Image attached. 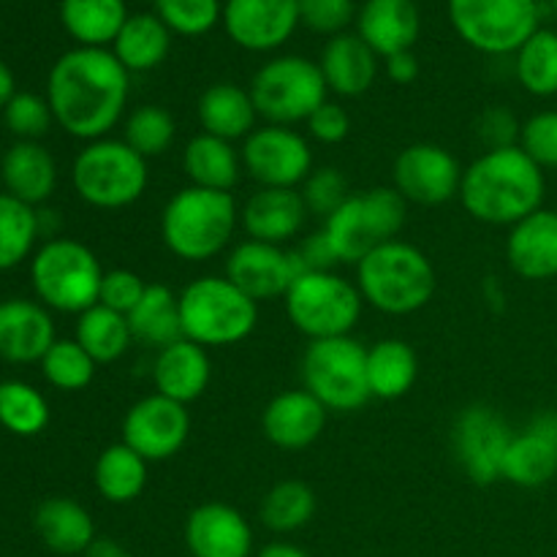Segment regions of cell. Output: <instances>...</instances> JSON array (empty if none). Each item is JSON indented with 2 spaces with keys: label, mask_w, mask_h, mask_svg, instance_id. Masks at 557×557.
<instances>
[{
  "label": "cell",
  "mask_w": 557,
  "mask_h": 557,
  "mask_svg": "<svg viewBox=\"0 0 557 557\" xmlns=\"http://www.w3.org/2000/svg\"><path fill=\"white\" fill-rule=\"evenodd\" d=\"M223 30L248 52H272L294 36L299 22V0H226Z\"/></svg>",
  "instance_id": "ac0fdd59"
},
{
  "label": "cell",
  "mask_w": 557,
  "mask_h": 557,
  "mask_svg": "<svg viewBox=\"0 0 557 557\" xmlns=\"http://www.w3.org/2000/svg\"><path fill=\"white\" fill-rule=\"evenodd\" d=\"M5 128L16 136V141H38L54 123L52 107L47 98L36 92H16L3 109Z\"/></svg>",
  "instance_id": "f6af8a7d"
},
{
  "label": "cell",
  "mask_w": 557,
  "mask_h": 557,
  "mask_svg": "<svg viewBox=\"0 0 557 557\" xmlns=\"http://www.w3.org/2000/svg\"><path fill=\"white\" fill-rule=\"evenodd\" d=\"M147 286L145 277L136 275L131 270H109L103 275L101 283V297H98V305H107V308L117 310V313L128 315L136 305L145 297Z\"/></svg>",
  "instance_id": "681fc988"
},
{
  "label": "cell",
  "mask_w": 557,
  "mask_h": 557,
  "mask_svg": "<svg viewBox=\"0 0 557 557\" xmlns=\"http://www.w3.org/2000/svg\"><path fill=\"white\" fill-rule=\"evenodd\" d=\"M210 354L188 337H180L172 346L161 348L152 362V384H156L158 395L183 403V406L199 400L210 386Z\"/></svg>",
  "instance_id": "d4e9b609"
},
{
  "label": "cell",
  "mask_w": 557,
  "mask_h": 557,
  "mask_svg": "<svg viewBox=\"0 0 557 557\" xmlns=\"http://www.w3.org/2000/svg\"><path fill=\"white\" fill-rule=\"evenodd\" d=\"M406 218L408 201L395 188H370L348 196L324 221V234L337 261L357 267L370 250L397 239Z\"/></svg>",
  "instance_id": "ba28073f"
},
{
  "label": "cell",
  "mask_w": 557,
  "mask_h": 557,
  "mask_svg": "<svg viewBox=\"0 0 557 557\" xmlns=\"http://www.w3.org/2000/svg\"><path fill=\"white\" fill-rule=\"evenodd\" d=\"M5 194L25 205H44L58 185V163L41 141H14L0 161Z\"/></svg>",
  "instance_id": "83f0119b"
},
{
  "label": "cell",
  "mask_w": 557,
  "mask_h": 557,
  "mask_svg": "<svg viewBox=\"0 0 557 557\" xmlns=\"http://www.w3.org/2000/svg\"><path fill=\"white\" fill-rule=\"evenodd\" d=\"M38 234H41V215L36 207L0 194V272L14 270L30 259Z\"/></svg>",
  "instance_id": "f35d334b"
},
{
  "label": "cell",
  "mask_w": 557,
  "mask_h": 557,
  "mask_svg": "<svg viewBox=\"0 0 557 557\" xmlns=\"http://www.w3.org/2000/svg\"><path fill=\"white\" fill-rule=\"evenodd\" d=\"M286 315L308 341L351 335L362 319V294L357 283L332 272H302L294 277L286 297Z\"/></svg>",
  "instance_id": "9c48e42d"
},
{
  "label": "cell",
  "mask_w": 557,
  "mask_h": 557,
  "mask_svg": "<svg viewBox=\"0 0 557 557\" xmlns=\"http://www.w3.org/2000/svg\"><path fill=\"white\" fill-rule=\"evenodd\" d=\"M297 256L299 261H302L305 272H332L335 264H341V261H337V253L332 250L330 239H326L324 228L310 234V237L297 248Z\"/></svg>",
  "instance_id": "f5cc1de1"
},
{
  "label": "cell",
  "mask_w": 557,
  "mask_h": 557,
  "mask_svg": "<svg viewBox=\"0 0 557 557\" xmlns=\"http://www.w3.org/2000/svg\"><path fill=\"white\" fill-rule=\"evenodd\" d=\"M54 341V321L41 302L22 297L0 302V359L11 364L41 362Z\"/></svg>",
  "instance_id": "7402d4cb"
},
{
  "label": "cell",
  "mask_w": 557,
  "mask_h": 557,
  "mask_svg": "<svg viewBox=\"0 0 557 557\" xmlns=\"http://www.w3.org/2000/svg\"><path fill=\"white\" fill-rule=\"evenodd\" d=\"M49 424L47 397L25 381H0V428L33 438Z\"/></svg>",
  "instance_id": "60d3db41"
},
{
  "label": "cell",
  "mask_w": 557,
  "mask_h": 557,
  "mask_svg": "<svg viewBox=\"0 0 557 557\" xmlns=\"http://www.w3.org/2000/svg\"><path fill=\"white\" fill-rule=\"evenodd\" d=\"M357 36L379 58L411 52L422 33V16L413 0H364L357 9Z\"/></svg>",
  "instance_id": "603a6c76"
},
{
  "label": "cell",
  "mask_w": 557,
  "mask_h": 557,
  "mask_svg": "<svg viewBox=\"0 0 557 557\" xmlns=\"http://www.w3.org/2000/svg\"><path fill=\"white\" fill-rule=\"evenodd\" d=\"M547 180L544 169L517 147L484 150L462 169L460 201L466 212L490 226H515L542 210Z\"/></svg>",
  "instance_id": "7a4b0ae2"
},
{
  "label": "cell",
  "mask_w": 557,
  "mask_h": 557,
  "mask_svg": "<svg viewBox=\"0 0 557 557\" xmlns=\"http://www.w3.org/2000/svg\"><path fill=\"white\" fill-rule=\"evenodd\" d=\"M479 139L487 150H504V147L520 145L522 123L515 117V112L506 107H490L487 112L479 117Z\"/></svg>",
  "instance_id": "f907efd6"
},
{
  "label": "cell",
  "mask_w": 557,
  "mask_h": 557,
  "mask_svg": "<svg viewBox=\"0 0 557 557\" xmlns=\"http://www.w3.org/2000/svg\"><path fill=\"white\" fill-rule=\"evenodd\" d=\"M386 74L395 85H411L413 79L419 76V60L417 54L411 52H397L392 58H386Z\"/></svg>",
  "instance_id": "db71d44e"
},
{
  "label": "cell",
  "mask_w": 557,
  "mask_h": 557,
  "mask_svg": "<svg viewBox=\"0 0 557 557\" xmlns=\"http://www.w3.org/2000/svg\"><path fill=\"white\" fill-rule=\"evenodd\" d=\"M433 261L411 243L392 239L357 264V288L370 308L386 315H411L433 299Z\"/></svg>",
  "instance_id": "3957f363"
},
{
  "label": "cell",
  "mask_w": 557,
  "mask_h": 557,
  "mask_svg": "<svg viewBox=\"0 0 557 557\" xmlns=\"http://www.w3.org/2000/svg\"><path fill=\"white\" fill-rule=\"evenodd\" d=\"M299 373L305 389L326 411H359L373 397L368 386V348L351 335L308 341Z\"/></svg>",
  "instance_id": "30bf717a"
},
{
  "label": "cell",
  "mask_w": 557,
  "mask_h": 557,
  "mask_svg": "<svg viewBox=\"0 0 557 557\" xmlns=\"http://www.w3.org/2000/svg\"><path fill=\"white\" fill-rule=\"evenodd\" d=\"M71 183L85 205L96 210H123L145 196L150 169L147 158H141L123 139L103 136L87 141L74 158Z\"/></svg>",
  "instance_id": "52a82bcc"
},
{
  "label": "cell",
  "mask_w": 557,
  "mask_h": 557,
  "mask_svg": "<svg viewBox=\"0 0 557 557\" xmlns=\"http://www.w3.org/2000/svg\"><path fill=\"white\" fill-rule=\"evenodd\" d=\"M103 267L87 245L69 237L47 239L30 259V283L38 302L58 313L82 315L98 305Z\"/></svg>",
  "instance_id": "8992f818"
},
{
  "label": "cell",
  "mask_w": 557,
  "mask_h": 557,
  "mask_svg": "<svg viewBox=\"0 0 557 557\" xmlns=\"http://www.w3.org/2000/svg\"><path fill=\"white\" fill-rule=\"evenodd\" d=\"M177 125L163 107H139L123 120V141L141 158H158L172 147Z\"/></svg>",
  "instance_id": "7bdbcfd3"
},
{
  "label": "cell",
  "mask_w": 557,
  "mask_h": 557,
  "mask_svg": "<svg viewBox=\"0 0 557 557\" xmlns=\"http://www.w3.org/2000/svg\"><path fill=\"white\" fill-rule=\"evenodd\" d=\"M128 16L125 0H60V22L79 47L107 49Z\"/></svg>",
  "instance_id": "1f68e13d"
},
{
  "label": "cell",
  "mask_w": 557,
  "mask_h": 557,
  "mask_svg": "<svg viewBox=\"0 0 557 557\" xmlns=\"http://www.w3.org/2000/svg\"><path fill=\"white\" fill-rule=\"evenodd\" d=\"M326 408L308 389H288L272 397L261 413L267 441L283 451L308 449L326 428Z\"/></svg>",
  "instance_id": "44dd1931"
},
{
  "label": "cell",
  "mask_w": 557,
  "mask_h": 557,
  "mask_svg": "<svg viewBox=\"0 0 557 557\" xmlns=\"http://www.w3.org/2000/svg\"><path fill=\"white\" fill-rule=\"evenodd\" d=\"M150 479V462L131 449L128 444H112L98 455L96 468H92V482H96L98 495L109 504H131L139 498Z\"/></svg>",
  "instance_id": "d6a6232c"
},
{
  "label": "cell",
  "mask_w": 557,
  "mask_h": 557,
  "mask_svg": "<svg viewBox=\"0 0 557 557\" xmlns=\"http://www.w3.org/2000/svg\"><path fill=\"white\" fill-rule=\"evenodd\" d=\"M174 33L156 14H131L112 44L114 58L128 74L152 71L172 52Z\"/></svg>",
  "instance_id": "836d02e7"
},
{
  "label": "cell",
  "mask_w": 557,
  "mask_h": 557,
  "mask_svg": "<svg viewBox=\"0 0 557 557\" xmlns=\"http://www.w3.org/2000/svg\"><path fill=\"white\" fill-rule=\"evenodd\" d=\"M520 147L542 169H557V109H544L522 123Z\"/></svg>",
  "instance_id": "c3c4849f"
},
{
  "label": "cell",
  "mask_w": 557,
  "mask_h": 557,
  "mask_svg": "<svg viewBox=\"0 0 557 557\" xmlns=\"http://www.w3.org/2000/svg\"><path fill=\"white\" fill-rule=\"evenodd\" d=\"M359 5L354 0H299V22L319 36H341L357 22Z\"/></svg>",
  "instance_id": "7dc6e473"
},
{
  "label": "cell",
  "mask_w": 557,
  "mask_h": 557,
  "mask_svg": "<svg viewBox=\"0 0 557 557\" xmlns=\"http://www.w3.org/2000/svg\"><path fill=\"white\" fill-rule=\"evenodd\" d=\"M511 438L515 433L506 419L490 406H468L466 411H460L451 430L457 460L466 476L476 484L498 482Z\"/></svg>",
  "instance_id": "9a60e30c"
},
{
  "label": "cell",
  "mask_w": 557,
  "mask_h": 557,
  "mask_svg": "<svg viewBox=\"0 0 557 557\" xmlns=\"http://www.w3.org/2000/svg\"><path fill=\"white\" fill-rule=\"evenodd\" d=\"M243 169L259 188H294L313 172V150L299 131L286 125H261L239 147Z\"/></svg>",
  "instance_id": "4fadbf2b"
},
{
  "label": "cell",
  "mask_w": 557,
  "mask_h": 557,
  "mask_svg": "<svg viewBox=\"0 0 557 557\" xmlns=\"http://www.w3.org/2000/svg\"><path fill=\"white\" fill-rule=\"evenodd\" d=\"M183 337L205 348L248 341L259 324V302L239 292L226 275H201L180 294Z\"/></svg>",
  "instance_id": "5b68a950"
},
{
  "label": "cell",
  "mask_w": 557,
  "mask_h": 557,
  "mask_svg": "<svg viewBox=\"0 0 557 557\" xmlns=\"http://www.w3.org/2000/svg\"><path fill=\"white\" fill-rule=\"evenodd\" d=\"M36 533L52 553L85 555L96 542V522L90 511L71 498H47L33 517Z\"/></svg>",
  "instance_id": "4dcf8cb0"
},
{
  "label": "cell",
  "mask_w": 557,
  "mask_h": 557,
  "mask_svg": "<svg viewBox=\"0 0 557 557\" xmlns=\"http://www.w3.org/2000/svg\"><path fill=\"white\" fill-rule=\"evenodd\" d=\"M392 180H395L392 188L408 205L438 207L460 196L462 166L446 147L419 141V145L406 147L395 158Z\"/></svg>",
  "instance_id": "5bb4252c"
},
{
  "label": "cell",
  "mask_w": 557,
  "mask_h": 557,
  "mask_svg": "<svg viewBox=\"0 0 557 557\" xmlns=\"http://www.w3.org/2000/svg\"><path fill=\"white\" fill-rule=\"evenodd\" d=\"M152 9L174 36L185 38L207 36L223 20L221 0H152Z\"/></svg>",
  "instance_id": "ee69618b"
},
{
  "label": "cell",
  "mask_w": 557,
  "mask_h": 557,
  "mask_svg": "<svg viewBox=\"0 0 557 557\" xmlns=\"http://www.w3.org/2000/svg\"><path fill=\"white\" fill-rule=\"evenodd\" d=\"M302 272L305 267L297 250L259 243V239H245V243L234 245L226 259V277L253 302L286 297L294 277Z\"/></svg>",
  "instance_id": "e0dca14e"
},
{
  "label": "cell",
  "mask_w": 557,
  "mask_h": 557,
  "mask_svg": "<svg viewBox=\"0 0 557 557\" xmlns=\"http://www.w3.org/2000/svg\"><path fill=\"white\" fill-rule=\"evenodd\" d=\"M417 351L400 337H384L368 348V386L379 400H397L417 384Z\"/></svg>",
  "instance_id": "d590c367"
},
{
  "label": "cell",
  "mask_w": 557,
  "mask_h": 557,
  "mask_svg": "<svg viewBox=\"0 0 557 557\" xmlns=\"http://www.w3.org/2000/svg\"><path fill=\"white\" fill-rule=\"evenodd\" d=\"M256 557H310V555L292 542H272L267 544V547H261Z\"/></svg>",
  "instance_id": "9f6ffc18"
},
{
  "label": "cell",
  "mask_w": 557,
  "mask_h": 557,
  "mask_svg": "<svg viewBox=\"0 0 557 557\" xmlns=\"http://www.w3.org/2000/svg\"><path fill=\"white\" fill-rule=\"evenodd\" d=\"M183 172L194 188L232 194V188L239 183V174L245 169L243 156L234 147V141L218 139V136L210 134H199L185 145Z\"/></svg>",
  "instance_id": "f546056e"
},
{
  "label": "cell",
  "mask_w": 557,
  "mask_h": 557,
  "mask_svg": "<svg viewBox=\"0 0 557 557\" xmlns=\"http://www.w3.org/2000/svg\"><path fill=\"white\" fill-rule=\"evenodd\" d=\"M457 36L484 54H517L539 30V0H449Z\"/></svg>",
  "instance_id": "7c38bea8"
},
{
  "label": "cell",
  "mask_w": 557,
  "mask_h": 557,
  "mask_svg": "<svg viewBox=\"0 0 557 557\" xmlns=\"http://www.w3.org/2000/svg\"><path fill=\"white\" fill-rule=\"evenodd\" d=\"M74 341L90 354L96 364H112L125 357L134 335H131L128 315L117 313L107 305H92L76 319Z\"/></svg>",
  "instance_id": "8d00e7d4"
},
{
  "label": "cell",
  "mask_w": 557,
  "mask_h": 557,
  "mask_svg": "<svg viewBox=\"0 0 557 557\" xmlns=\"http://www.w3.org/2000/svg\"><path fill=\"white\" fill-rule=\"evenodd\" d=\"M509 267L525 281L557 277V210H536L509 228L506 237Z\"/></svg>",
  "instance_id": "cb8c5ba5"
},
{
  "label": "cell",
  "mask_w": 557,
  "mask_h": 557,
  "mask_svg": "<svg viewBox=\"0 0 557 557\" xmlns=\"http://www.w3.org/2000/svg\"><path fill=\"white\" fill-rule=\"evenodd\" d=\"M190 435L188 406L163 395H147L128 408L123 419V444L147 462H163L177 455Z\"/></svg>",
  "instance_id": "2e32d148"
},
{
  "label": "cell",
  "mask_w": 557,
  "mask_h": 557,
  "mask_svg": "<svg viewBox=\"0 0 557 557\" xmlns=\"http://www.w3.org/2000/svg\"><path fill=\"white\" fill-rule=\"evenodd\" d=\"M199 114L201 134L218 136V139L226 141H239L248 139L259 125V112H256V103L250 90L237 87L234 82H218L210 85L199 98Z\"/></svg>",
  "instance_id": "f1b7e54d"
},
{
  "label": "cell",
  "mask_w": 557,
  "mask_h": 557,
  "mask_svg": "<svg viewBox=\"0 0 557 557\" xmlns=\"http://www.w3.org/2000/svg\"><path fill=\"white\" fill-rule=\"evenodd\" d=\"M16 96V85H14V74H11L9 65L0 60V112L5 109V103Z\"/></svg>",
  "instance_id": "6f0895ef"
},
{
  "label": "cell",
  "mask_w": 557,
  "mask_h": 557,
  "mask_svg": "<svg viewBox=\"0 0 557 557\" xmlns=\"http://www.w3.org/2000/svg\"><path fill=\"white\" fill-rule=\"evenodd\" d=\"M319 69L330 92L341 98H359L373 87L379 76V54L357 33L346 30L324 44Z\"/></svg>",
  "instance_id": "4316f807"
},
{
  "label": "cell",
  "mask_w": 557,
  "mask_h": 557,
  "mask_svg": "<svg viewBox=\"0 0 557 557\" xmlns=\"http://www.w3.org/2000/svg\"><path fill=\"white\" fill-rule=\"evenodd\" d=\"M41 373L49 386L60 392H82L96 379V368L90 354L74 341V337H58L47 354H44Z\"/></svg>",
  "instance_id": "b9f144b4"
},
{
  "label": "cell",
  "mask_w": 557,
  "mask_h": 557,
  "mask_svg": "<svg viewBox=\"0 0 557 557\" xmlns=\"http://www.w3.org/2000/svg\"><path fill=\"white\" fill-rule=\"evenodd\" d=\"M557 476V411H542L515 433L504 457L500 479L515 487H544Z\"/></svg>",
  "instance_id": "d6986e66"
},
{
  "label": "cell",
  "mask_w": 557,
  "mask_h": 557,
  "mask_svg": "<svg viewBox=\"0 0 557 557\" xmlns=\"http://www.w3.org/2000/svg\"><path fill=\"white\" fill-rule=\"evenodd\" d=\"M553 11H555V16H557V0H553Z\"/></svg>",
  "instance_id": "680465c9"
},
{
  "label": "cell",
  "mask_w": 557,
  "mask_h": 557,
  "mask_svg": "<svg viewBox=\"0 0 557 557\" xmlns=\"http://www.w3.org/2000/svg\"><path fill=\"white\" fill-rule=\"evenodd\" d=\"M248 90L259 117L267 125H286V128L308 123L310 114L326 103L330 96L319 63L302 54H281L267 60L256 71Z\"/></svg>",
  "instance_id": "8fae6325"
},
{
  "label": "cell",
  "mask_w": 557,
  "mask_h": 557,
  "mask_svg": "<svg viewBox=\"0 0 557 557\" xmlns=\"http://www.w3.org/2000/svg\"><path fill=\"white\" fill-rule=\"evenodd\" d=\"M299 196H302L308 215L330 218L332 212L341 210L343 201L348 199V183L335 166H319L308 174L302 185H299Z\"/></svg>",
  "instance_id": "bcb514c9"
},
{
  "label": "cell",
  "mask_w": 557,
  "mask_h": 557,
  "mask_svg": "<svg viewBox=\"0 0 557 557\" xmlns=\"http://www.w3.org/2000/svg\"><path fill=\"white\" fill-rule=\"evenodd\" d=\"M308 134L313 136L319 145H341L351 131V117L346 109L335 101H326L315 109L308 117Z\"/></svg>",
  "instance_id": "816d5d0a"
},
{
  "label": "cell",
  "mask_w": 557,
  "mask_h": 557,
  "mask_svg": "<svg viewBox=\"0 0 557 557\" xmlns=\"http://www.w3.org/2000/svg\"><path fill=\"white\" fill-rule=\"evenodd\" d=\"M85 557H131V555H128V549L117 542V539L96 536V542L87 547Z\"/></svg>",
  "instance_id": "11a10c76"
},
{
  "label": "cell",
  "mask_w": 557,
  "mask_h": 557,
  "mask_svg": "<svg viewBox=\"0 0 557 557\" xmlns=\"http://www.w3.org/2000/svg\"><path fill=\"white\" fill-rule=\"evenodd\" d=\"M305 218L308 207L294 188H259L239 210V223L248 239L270 245H286L288 239L297 237L305 226Z\"/></svg>",
  "instance_id": "484cf974"
},
{
  "label": "cell",
  "mask_w": 557,
  "mask_h": 557,
  "mask_svg": "<svg viewBox=\"0 0 557 557\" xmlns=\"http://www.w3.org/2000/svg\"><path fill=\"white\" fill-rule=\"evenodd\" d=\"M313 515L315 493L297 479H286V482H277L275 487L267 490L259 506L261 525L272 533H281V536L302 531L313 520Z\"/></svg>",
  "instance_id": "74e56055"
},
{
  "label": "cell",
  "mask_w": 557,
  "mask_h": 557,
  "mask_svg": "<svg viewBox=\"0 0 557 557\" xmlns=\"http://www.w3.org/2000/svg\"><path fill=\"white\" fill-rule=\"evenodd\" d=\"M237 223L239 210L232 194L188 185L163 207L161 239L177 259L210 261L232 243Z\"/></svg>",
  "instance_id": "277c9868"
},
{
  "label": "cell",
  "mask_w": 557,
  "mask_h": 557,
  "mask_svg": "<svg viewBox=\"0 0 557 557\" xmlns=\"http://www.w3.org/2000/svg\"><path fill=\"white\" fill-rule=\"evenodd\" d=\"M131 335L141 346H150L156 351L172 346L183 337V321H180V294L163 283H150L136 305L128 313Z\"/></svg>",
  "instance_id": "e575fe53"
},
{
  "label": "cell",
  "mask_w": 557,
  "mask_h": 557,
  "mask_svg": "<svg viewBox=\"0 0 557 557\" xmlns=\"http://www.w3.org/2000/svg\"><path fill=\"white\" fill-rule=\"evenodd\" d=\"M185 547L190 557H250L253 528L243 511L228 504H201L185 520Z\"/></svg>",
  "instance_id": "ffe728a7"
},
{
  "label": "cell",
  "mask_w": 557,
  "mask_h": 557,
  "mask_svg": "<svg viewBox=\"0 0 557 557\" xmlns=\"http://www.w3.org/2000/svg\"><path fill=\"white\" fill-rule=\"evenodd\" d=\"M131 74L112 49L76 47L54 60L47 79V101L54 123L74 139L109 136L125 117Z\"/></svg>",
  "instance_id": "6da1fadb"
},
{
  "label": "cell",
  "mask_w": 557,
  "mask_h": 557,
  "mask_svg": "<svg viewBox=\"0 0 557 557\" xmlns=\"http://www.w3.org/2000/svg\"><path fill=\"white\" fill-rule=\"evenodd\" d=\"M515 71L520 85L531 96H557V33L539 27L515 54Z\"/></svg>",
  "instance_id": "ab89813d"
}]
</instances>
